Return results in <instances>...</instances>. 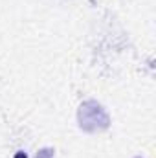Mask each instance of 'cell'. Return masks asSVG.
Segmentation results:
<instances>
[{
	"label": "cell",
	"instance_id": "obj_3",
	"mask_svg": "<svg viewBox=\"0 0 156 158\" xmlns=\"http://www.w3.org/2000/svg\"><path fill=\"white\" fill-rule=\"evenodd\" d=\"M138 158H140V156H138Z\"/></svg>",
	"mask_w": 156,
	"mask_h": 158
},
{
	"label": "cell",
	"instance_id": "obj_1",
	"mask_svg": "<svg viewBox=\"0 0 156 158\" xmlns=\"http://www.w3.org/2000/svg\"><path fill=\"white\" fill-rule=\"evenodd\" d=\"M77 119L79 127L84 132H101V131L109 129V125H110V118H109L107 110L94 99H88L79 107Z\"/></svg>",
	"mask_w": 156,
	"mask_h": 158
},
{
	"label": "cell",
	"instance_id": "obj_2",
	"mask_svg": "<svg viewBox=\"0 0 156 158\" xmlns=\"http://www.w3.org/2000/svg\"><path fill=\"white\" fill-rule=\"evenodd\" d=\"M37 158H53V149H42Z\"/></svg>",
	"mask_w": 156,
	"mask_h": 158
}]
</instances>
